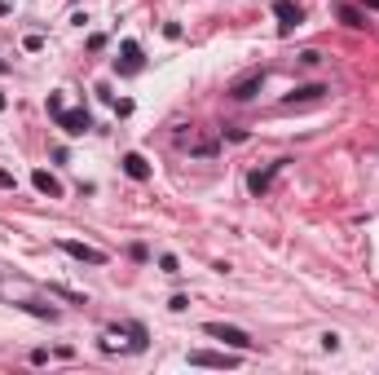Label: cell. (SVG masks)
<instances>
[{"label":"cell","mask_w":379,"mask_h":375,"mask_svg":"<svg viewBox=\"0 0 379 375\" xmlns=\"http://www.w3.org/2000/svg\"><path fill=\"white\" fill-rule=\"evenodd\" d=\"M67 256H75V260H84V265H106V252L102 248H89V243H79V239H62L58 243Z\"/></svg>","instance_id":"6da1fadb"},{"label":"cell","mask_w":379,"mask_h":375,"mask_svg":"<svg viewBox=\"0 0 379 375\" xmlns=\"http://www.w3.org/2000/svg\"><path fill=\"white\" fill-rule=\"evenodd\" d=\"M207 336L225 340V345H234V349H252V336H247L243 327H229V322H207Z\"/></svg>","instance_id":"7a4b0ae2"},{"label":"cell","mask_w":379,"mask_h":375,"mask_svg":"<svg viewBox=\"0 0 379 375\" xmlns=\"http://www.w3.org/2000/svg\"><path fill=\"white\" fill-rule=\"evenodd\" d=\"M265 84V71H247V75H238L234 84H229V97H234V102H247V97H256V89Z\"/></svg>","instance_id":"3957f363"},{"label":"cell","mask_w":379,"mask_h":375,"mask_svg":"<svg viewBox=\"0 0 379 375\" xmlns=\"http://www.w3.org/2000/svg\"><path fill=\"white\" fill-rule=\"evenodd\" d=\"M58 124L67 128L71 137H79V133L89 128V115H84V110H58Z\"/></svg>","instance_id":"277c9868"},{"label":"cell","mask_w":379,"mask_h":375,"mask_svg":"<svg viewBox=\"0 0 379 375\" xmlns=\"http://www.w3.org/2000/svg\"><path fill=\"white\" fill-rule=\"evenodd\" d=\"M31 182H36V190H40V194H49V199H58V194H62V182H58L53 172H44V168L31 172Z\"/></svg>","instance_id":"5b68a950"},{"label":"cell","mask_w":379,"mask_h":375,"mask_svg":"<svg viewBox=\"0 0 379 375\" xmlns=\"http://www.w3.org/2000/svg\"><path fill=\"white\" fill-rule=\"evenodd\" d=\"M190 362H194V367H234V357H225V353H207V349H194V353H190Z\"/></svg>","instance_id":"8992f818"},{"label":"cell","mask_w":379,"mask_h":375,"mask_svg":"<svg viewBox=\"0 0 379 375\" xmlns=\"http://www.w3.org/2000/svg\"><path fill=\"white\" fill-rule=\"evenodd\" d=\"M278 168H283V164H269L265 172H252V177H247V190H252V194H265L269 190V182H274V172Z\"/></svg>","instance_id":"52a82bcc"},{"label":"cell","mask_w":379,"mask_h":375,"mask_svg":"<svg viewBox=\"0 0 379 375\" xmlns=\"http://www.w3.org/2000/svg\"><path fill=\"white\" fill-rule=\"evenodd\" d=\"M274 13H278V18H283V31H291V27H300V9H295L291 0H278V5H274Z\"/></svg>","instance_id":"ba28073f"},{"label":"cell","mask_w":379,"mask_h":375,"mask_svg":"<svg viewBox=\"0 0 379 375\" xmlns=\"http://www.w3.org/2000/svg\"><path fill=\"white\" fill-rule=\"evenodd\" d=\"M124 172L133 177V182H146V177H150V164H146L141 155H124Z\"/></svg>","instance_id":"9c48e42d"},{"label":"cell","mask_w":379,"mask_h":375,"mask_svg":"<svg viewBox=\"0 0 379 375\" xmlns=\"http://www.w3.org/2000/svg\"><path fill=\"white\" fill-rule=\"evenodd\" d=\"M326 93V84H304V89H295L287 102H313V97H322Z\"/></svg>","instance_id":"30bf717a"},{"label":"cell","mask_w":379,"mask_h":375,"mask_svg":"<svg viewBox=\"0 0 379 375\" xmlns=\"http://www.w3.org/2000/svg\"><path fill=\"white\" fill-rule=\"evenodd\" d=\"M335 13H340V18L349 23V27H366V18H361V13H357L353 5H335Z\"/></svg>","instance_id":"8fae6325"},{"label":"cell","mask_w":379,"mask_h":375,"mask_svg":"<svg viewBox=\"0 0 379 375\" xmlns=\"http://www.w3.org/2000/svg\"><path fill=\"white\" fill-rule=\"evenodd\" d=\"M0 110H5V97H0Z\"/></svg>","instance_id":"7c38bea8"}]
</instances>
